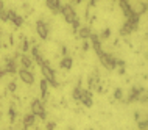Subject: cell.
Listing matches in <instances>:
<instances>
[{
    "mask_svg": "<svg viewBox=\"0 0 148 130\" xmlns=\"http://www.w3.org/2000/svg\"><path fill=\"white\" fill-rule=\"evenodd\" d=\"M42 69V75H44V80H47V83L51 85V86H55V88H58V82H56V75H55V71H53V67L49 64V61H44L39 64Z\"/></svg>",
    "mask_w": 148,
    "mask_h": 130,
    "instance_id": "1",
    "label": "cell"
},
{
    "mask_svg": "<svg viewBox=\"0 0 148 130\" xmlns=\"http://www.w3.org/2000/svg\"><path fill=\"white\" fill-rule=\"evenodd\" d=\"M95 54L98 55V60H100V63L103 64V66H105L108 71H112V69L117 66V64H115V61H117V60L114 58L112 55H109V54H105V52L101 50V49H100V50H97L95 52Z\"/></svg>",
    "mask_w": 148,
    "mask_h": 130,
    "instance_id": "2",
    "label": "cell"
},
{
    "mask_svg": "<svg viewBox=\"0 0 148 130\" xmlns=\"http://www.w3.org/2000/svg\"><path fill=\"white\" fill-rule=\"evenodd\" d=\"M59 13H62L64 19L67 21V24H75V22L78 21L77 13H75L73 6L69 5V3H66V5H61V11H59Z\"/></svg>",
    "mask_w": 148,
    "mask_h": 130,
    "instance_id": "3",
    "label": "cell"
},
{
    "mask_svg": "<svg viewBox=\"0 0 148 130\" xmlns=\"http://www.w3.org/2000/svg\"><path fill=\"white\" fill-rule=\"evenodd\" d=\"M31 115L41 117V119H45V117H47L45 107H44V104H42L41 99H34L33 102H31Z\"/></svg>",
    "mask_w": 148,
    "mask_h": 130,
    "instance_id": "4",
    "label": "cell"
},
{
    "mask_svg": "<svg viewBox=\"0 0 148 130\" xmlns=\"http://www.w3.org/2000/svg\"><path fill=\"white\" fill-rule=\"evenodd\" d=\"M137 28H139V17L128 19L126 24L122 27V30H120V35H122V36H126V35L133 33L134 30H137Z\"/></svg>",
    "mask_w": 148,
    "mask_h": 130,
    "instance_id": "5",
    "label": "cell"
},
{
    "mask_svg": "<svg viewBox=\"0 0 148 130\" xmlns=\"http://www.w3.org/2000/svg\"><path fill=\"white\" fill-rule=\"evenodd\" d=\"M120 8H122L123 14H125L128 19H134V17H139V16H140V14L134 13V10L131 8L130 3H128V0H120Z\"/></svg>",
    "mask_w": 148,
    "mask_h": 130,
    "instance_id": "6",
    "label": "cell"
},
{
    "mask_svg": "<svg viewBox=\"0 0 148 130\" xmlns=\"http://www.w3.org/2000/svg\"><path fill=\"white\" fill-rule=\"evenodd\" d=\"M36 31H38V35L41 36L42 39L49 38V27H47V24L44 21H38V22H36Z\"/></svg>",
    "mask_w": 148,
    "mask_h": 130,
    "instance_id": "7",
    "label": "cell"
},
{
    "mask_svg": "<svg viewBox=\"0 0 148 130\" xmlns=\"http://www.w3.org/2000/svg\"><path fill=\"white\" fill-rule=\"evenodd\" d=\"M6 19L10 22H13L16 27H21L22 24H23V17H21V16H19L17 13H14V11H6Z\"/></svg>",
    "mask_w": 148,
    "mask_h": 130,
    "instance_id": "8",
    "label": "cell"
},
{
    "mask_svg": "<svg viewBox=\"0 0 148 130\" xmlns=\"http://www.w3.org/2000/svg\"><path fill=\"white\" fill-rule=\"evenodd\" d=\"M19 77H21V80L27 85H33L34 83V75L31 74L30 71H27V69H21V71H19Z\"/></svg>",
    "mask_w": 148,
    "mask_h": 130,
    "instance_id": "9",
    "label": "cell"
},
{
    "mask_svg": "<svg viewBox=\"0 0 148 130\" xmlns=\"http://www.w3.org/2000/svg\"><path fill=\"white\" fill-rule=\"evenodd\" d=\"M17 72V64H16L14 60H6V64H5V69L0 71V75L3 74H16Z\"/></svg>",
    "mask_w": 148,
    "mask_h": 130,
    "instance_id": "10",
    "label": "cell"
},
{
    "mask_svg": "<svg viewBox=\"0 0 148 130\" xmlns=\"http://www.w3.org/2000/svg\"><path fill=\"white\" fill-rule=\"evenodd\" d=\"M79 102H81L84 107H92V104H94V100H92V92L90 91H84L83 89V92H81V96H79Z\"/></svg>",
    "mask_w": 148,
    "mask_h": 130,
    "instance_id": "11",
    "label": "cell"
},
{
    "mask_svg": "<svg viewBox=\"0 0 148 130\" xmlns=\"http://www.w3.org/2000/svg\"><path fill=\"white\" fill-rule=\"evenodd\" d=\"M142 92H145V89H142V88H139V86L133 88V89H131V92H130V96H128V104L139 100V99H140V96H142Z\"/></svg>",
    "mask_w": 148,
    "mask_h": 130,
    "instance_id": "12",
    "label": "cell"
},
{
    "mask_svg": "<svg viewBox=\"0 0 148 130\" xmlns=\"http://www.w3.org/2000/svg\"><path fill=\"white\" fill-rule=\"evenodd\" d=\"M45 5L51 13H55V14L61 11V2H59V0H45Z\"/></svg>",
    "mask_w": 148,
    "mask_h": 130,
    "instance_id": "13",
    "label": "cell"
},
{
    "mask_svg": "<svg viewBox=\"0 0 148 130\" xmlns=\"http://www.w3.org/2000/svg\"><path fill=\"white\" fill-rule=\"evenodd\" d=\"M33 58H31L30 55H27V54H23L21 56V64H22V67L23 69H27V71H30L31 67H33Z\"/></svg>",
    "mask_w": 148,
    "mask_h": 130,
    "instance_id": "14",
    "label": "cell"
},
{
    "mask_svg": "<svg viewBox=\"0 0 148 130\" xmlns=\"http://www.w3.org/2000/svg\"><path fill=\"white\" fill-rule=\"evenodd\" d=\"M31 58H33V61H36L38 64H41L44 61V58H42V55H41V52H39V47H33L31 49Z\"/></svg>",
    "mask_w": 148,
    "mask_h": 130,
    "instance_id": "15",
    "label": "cell"
},
{
    "mask_svg": "<svg viewBox=\"0 0 148 130\" xmlns=\"http://www.w3.org/2000/svg\"><path fill=\"white\" fill-rule=\"evenodd\" d=\"M89 39H90V42H92V47H94V50H95V52L101 49V41H100V38H98V36L95 35V33H90Z\"/></svg>",
    "mask_w": 148,
    "mask_h": 130,
    "instance_id": "16",
    "label": "cell"
},
{
    "mask_svg": "<svg viewBox=\"0 0 148 130\" xmlns=\"http://www.w3.org/2000/svg\"><path fill=\"white\" fill-rule=\"evenodd\" d=\"M34 121H36L34 115H31V113L25 115V117H23V129H28V127H31V125H34Z\"/></svg>",
    "mask_w": 148,
    "mask_h": 130,
    "instance_id": "17",
    "label": "cell"
},
{
    "mask_svg": "<svg viewBox=\"0 0 148 130\" xmlns=\"http://www.w3.org/2000/svg\"><path fill=\"white\" fill-rule=\"evenodd\" d=\"M41 96H42L41 100H45L49 97V83H47V80H41Z\"/></svg>",
    "mask_w": 148,
    "mask_h": 130,
    "instance_id": "18",
    "label": "cell"
},
{
    "mask_svg": "<svg viewBox=\"0 0 148 130\" xmlns=\"http://www.w3.org/2000/svg\"><path fill=\"white\" fill-rule=\"evenodd\" d=\"M72 64H73V60L70 58V56H64V58L61 60V63H59V66H61L62 69H72Z\"/></svg>",
    "mask_w": 148,
    "mask_h": 130,
    "instance_id": "19",
    "label": "cell"
},
{
    "mask_svg": "<svg viewBox=\"0 0 148 130\" xmlns=\"http://www.w3.org/2000/svg\"><path fill=\"white\" fill-rule=\"evenodd\" d=\"M90 28H87V27H83V28H78V35H79V38L81 39H89V36H90Z\"/></svg>",
    "mask_w": 148,
    "mask_h": 130,
    "instance_id": "20",
    "label": "cell"
},
{
    "mask_svg": "<svg viewBox=\"0 0 148 130\" xmlns=\"http://www.w3.org/2000/svg\"><path fill=\"white\" fill-rule=\"evenodd\" d=\"M81 92H83V89H81V83H78L77 86H75L73 92H72V96H73V99H75V100H79V96H81Z\"/></svg>",
    "mask_w": 148,
    "mask_h": 130,
    "instance_id": "21",
    "label": "cell"
},
{
    "mask_svg": "<svg viewBox=\"0 0 148 130\" xmlns=\"http://www.w3.org/2000/svg\"><path fill=\"white\" fill-rule=\"evenodd\" d=\"M114 97H115L117 100H122V99H123V91H122L120 88H117V89L114 91Z\"/></svg>",
    "mask_w": 148,
    "mask_h": 130,
    "instance_id": "22",
    "label": "cell"
},
{
    "mask_svg": "<svg viewBox=\"0 0 148 130\" xmlns=\"http://www.w3.org/2000/svg\"><path fill=\"white\" fill-rule=\"evenodd\" d=\"M137 125H139V130H147V121H139Z\"/></svg>",
    "mask_w": 148,
    "mask_h": 130,
    "instance_id": "23",
    "label": "cell"
},
{
    "mask_svg": "<svg viewBox=\"0 0 148 130\" xmlns=\"http://www.w3.org/2000/svg\"><path fill=\"white\" fill-rule=\"evenodd\" d=\"M109 35H111V31H109V30H105V31L101 33V36H98V38H100V41H101V39H106V38H109Z\"/></svg>",
    "mask_w": 148,
    "mask_h": 130,
    "instance_id": "24",
    "label": "cell"
},
{
    "mask_svg": "<svg viewBox=\"0 0 148 130\" xmlns=\"http://www.w3.org/2000/svg\"><path fill=\"white\" fill-rule=\"evenodd\" d=\"M10 117H11V122H14V119H16V111H14L13 107L10 108Z\"/></svg>",
    "mask_w": 148,
    "mask_h": 130,
    "instance_id": "25",
    "label": "cell"
},
{
    "mask_svg": "<svg viewBox=\"0 0 148 130\" xmlns=\"http://www.w3.org/2000/svg\"><path fill=\"white\" fill-rule=\"evenodd\" d=\"M22 49H23V52H28V49H30L28 39H23V46H22Z\"/></svg>",
    "mask_w": 148,
    "mask_h": 130,
    "instance_id": "26",
    "label": "cell"
},
{
    "mask_svg": "<svg viewBox=\"0 0 148 130\" xmlns=\"http://www.w3.org/2000/svg\"><path fill=\"white\" fill-rule=\"evenodd\" d=\"M8 89H10V91H16V83L11 82L10 85H8Z\"/></svg>",
    "mask_w": 148,
    "mask_h": 130,
    "instance_id": "27",
    "label": "cell"
},
{
    "mask_svg": "<svg viewBox=\"0 0 148 130\" xmlns=\"http://www.w3.org/2000/svg\"><path fill=\"white\" fill-rule=\"evenodd\" d=\"M55 129V122H49L47 124V130H53Z\"/></svg>",
    "mask_w": 148,
    "mask_h": 130,
    "instance_id": "28",
    "label": "cell"
},
{
    "mask_svg": "<svg viewBox=\"0 0 148 130\" xmlns=\"http://www.w3.org/2000/svg\"><path fill=\"white\" fill-rule=\"evenodd\" d=\"M83 49H84V50H87V49H89V44L84 42V46H83Z\"/></svg>",
    "mask_w": 148,
    "mask_h": 130,
    "instance_id": "29",
    "label": "cell"
},
{
    "mask_svg": "<svg viewBox=\"0 0 148 130\" xmlns=\"http://www.w3.org/2000/svg\"><path fill=\"white\" fill-rule=\"evenodd\" d=\"M2 13H3V10H0V19H2Z\"/></svg>",
    "mask_w": 148,
    "mask_h": 130,
    "instance_id": "30",
    "label": "cell"
},
{
    "mask_svg": "<svg viewBox=\"0 0 148 130\" xmlns=\"http://www.w3.org/2000/svg\"><path fill=\"white\" fill-rule=\"evenodd\" d=\"M73 2H75V3H79V2H81V0H73Z\"/></svg>",
    "mask_w": 148,
    "mask_h": 130,
    "instance_id": "31",
    "label": "cell"
}]
</instances>
